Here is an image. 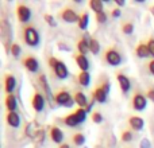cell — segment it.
<instances>
[{
  "instance_id": "8",
  "label": "cell",
  "mask_w": 154,
  "mask_h": 148,
  "mask_svg": "<svg viewBox=\"0 0 154 148\" xmlns=\"http://www.w3.org/2000/svg\"><path fill=\"white\" fill-rule=\"evenodd\" d=\"M16 16H18V20L20 23L27 26V23H30L32 18V12L26 4H18L16 5Z\"/></svg>"
},
{
  "instance_id": "9",
  "label": "cell",
  "mask_w": 154,
  "mask_h": 148,
  "mask_svg": "<svg viewBox=\"0 0 154 148\" xmlns=\"http://www.w3.org/2000/svg\"><path fill=\"white\" fill-rule=\"evenodd\" d=\"M131 105H133V109L137 112H143L147 106V97L143 94V93H135L131 98Z\"/></svg>"
},
{
  "instance_id": "18",
  "label": "cell",
  "mask_w": 154,
  "mask_h": 148,
  "mask_svg": "<svg viewBox=\"0 0 154 148\" xmlns=\"http://www.w3.org/2000/svg\"><path fill=\"white\" fill-rule=\"evenodd\" d=\"M5 120H7V124L10 125L11 128H18L22 121L18 112H8L7 116H5Z\"/></svg>"
},
{
  "instance_id": "2",
  "label": "cell",
  "mask_w": 154,
  "mask_h": 148,
  "mask_svg": "<svg viewBox=\"0 0 154 148\" xmlns=\"http://www.w3.org/2000/svg\"><path fill=\"white\" fill-rule=\"evenodd\" d=\"M49 66H50V69L53 70V73L56 74V77L58 79H66L68 77H69L68 66L65 65V62L61 61V59L50 57V58H49Z\"/></svg>"
},
{
  "instance_id": "28",
  "label": "cell",
  "mask_w": 154,
  "mask_h": 148,
  "mask_svg": "<svg viewBox=\"0 0 154 148\" xmlns=\"http://www.w3.org/2000/svg\"><path fill=\"white\" fill-rule=\"evenodd\" d=\"M122 32L126 35H131L134 32V23H131V22L122 23Z\"/></svg>"
},
{
  "instance_id": "17",
  "label": "cell",
  "mask_w": 154,
  "mask_h": 148,
  "mask_svg": "<svg viewBox=\"0 0 154 148\" xmlns=\"http://www.w3.org/2000/svg\"><path fill=\"white\" fill-rule=\"evenodd\" d=\"M73 58H75L77 66L81 69V72H88V69H89V61H88L87 55H82V54L77 53L73 55Z\"/></svg>"
},
{
  "instance_id": "15",
  "label": "cell",
  "mask_w": 154,
  "mask_h": 148,
  "mask_svg": "<svg viewBox=\"0 0 154 148\" xmlns=\"http://www.w3.org/2000/svg\"><path fill=\"white\" fill-rule=\"evenodd\" d=\"M128 125L134 132H141L145 127V120L141 116H130L128 119Z\"/></svg>"
},
{
  "instance_id": "5",
  "label": "cell",
  "mask_w": 154,
  "mask_h": 148,
  "mask_svg": "<svg viewBox=\"0 0 154 148\" xmlns=\"http://www.w3.org/2000/svg\"><path fill=\"white\" fill-rule=\"evenodd\" d=\"M54 102L57 106H65V108H72L75 104V98L68 90L61 89L54 94Z\"/></svg>"
},
{
  "instance_id": "24",
  "label": "cell",
  "mask_w": 154,
  "mask_h": 148,
  "mask_svg": "<svg viewBox=\"0 0 154 148\" xmlns=\"http://www.w3.org/2000/svg\"><path fill=\"white\" fill-rule=\"evenodd\" d=\"M77 26H79L80 30H87L88 26H89V13L88 12H84L80 15V19H79V23H77Z\"/></svg>"
},
{
  "instance_id": "27",
  "label": "cell",
  "mask_w": 154,
  "mask_h": 148,
  "mask_svg": "<svg viewBox=\"0 0 154 148\" xmlns=\"http://www.w3.org/2000/svg\"><path fill=\"white\" fill-rule=\"evenodd\" d=\"M103 7H104V3L101 1V0H91L89 1V8L95 13H99V12H101V11H104Z\"/></svg>"
},
{
  "instance_id": "22",
  "label": "cell",
  "mask_w": 154,
  "mask_h": 148,
  "mask_svg": "<svg viewBox=\"0 0 154 148\" xmlns=\"http://www.w3.org/2000/svg\"><path fill=\"white\" fill-rule=\"evenodd\" d=\"M73 98H75V102L79 105V108H84L85 109V106H87L88 102H89L88 97L82 92H76L75 94H73Z\"/></svg>"
},
{
  "instance_id": "40",
  "label": "cell",
  "mask_w": 154,
  "mask_h": 148,
  "mask_svg": "<svg viewBox=\"0 0 154 148\" xmlns=\"http://www.w3.org/2000/svg\"><path fill=\"white\" fill-rule=\"evenodd\" d=\"M115 3H116V4H118V8H119V7H123V5L126 4V1H125V0H115Z\"/></svg>"
},
{
  "instance_id": "34",
  "label": "cell",
  "mask_w": 154,
  "mask_h": 148,
  "mask_svg": "<svg viewBox=\"0 0 154 148\" xmlns=\"http://www.w3.org/2000/svg\"><path fill=\"white\" fill-rule=\"evenodd\" d=\"M147 47H149L150 54H152V57L154 58V38H150V39L147 40Z\"/></svg>"
},
{
  "instance_id": "3",
  "label": "cell",
  "mask_w": 154,
  "mask_h": 148,
  "mask_svg": "<svg viewBox=\"0 0 154 148\" xmlns=\"http://www.w3.org/2000/svg\"><path fill=\"white\" fill-rule=\"evenodd\" d=\"M23 39L27 46H30V47H37L41 43V35L34 26L27 24L23 28Z\"/></svg>"
},
{
  "instance_id": "33",
  "label": "cell",
  "mask_w": 154,
  "mask_h": 148,
  "mask_svg": "<svg viewBox=\"0 0 154 148\" xmlns=\"http://www.w3.org/2000/svg\"><path fill=\"white\" fill-rule=\"evenodd\" d=\"M43 19H45L46 23H48L50 27H56V26H57L56 19H54V16L50 15V13H45V15H43Z\"/></svg>"
},
{
  "instance_id": "21",
  "label": "cell",
  "mask_w": 154,
  "mask_h": 148,
  "mask_svg": "<svg viewBox=\"0 0 154 148\" xmlns=\"http://www.w3.org/2000/svg\"><path fill=\"white\" fill-rule=\"evenodd\" d=\"M5 108H7L8 112H16L18 100H16L15 94H7V97H5Z\"/></svg>"
},
{
  "instance_id": "7",
  "label": "cell",
  "mask_w": 154,
  "mask_h": 148,
  "mask_svg": "<svg viewBox=\"0 0 154 148\" xmlns=\"http://www.w3.org/2000/svg\"><path fill=\"white\" fill-rule=\"evenodd\" d=\"M38 84H39L41 89L43 90V96L46 97V100L49 101V105L53 108L54 106V96L51 94V89H50V85H49V81L48 78H46L45 74H39L38 75Z\"/></svg>"
},
{
  "instance_id": "12",
  "label": "cell",
  "mask_w": 154,
  "mask_h": 148,
  "mask_svg": "<svg viewBox=\"0 0 154 148\" xmlns=\"http://www.w3.org/2000/svg\"><path fill=\"white\" fill-rule=\"evenodd\" d=\"M22 64H23V66L26 67L27 72H30L32 74L39 72V62H38V59L35 58V57H32V55L24 57V58L22 59Z\"/></svg>"
},
{
  "instance_id": "1",
  "label": "cell",
  "mask_w": 154,
  "mask_h": 148,
  "mask_svg": "<svg viewBox=\"0 0 154 148\" xmlns=\"http://www.w3.org/2000/svg\"><path fill=\"white\" fill-rule=\"evenodd\" d=\"M87 114L88 113L84 108H79V109H76L75 112L69 113L68 116H65L64 119H62V123H64L66 127H70V128L79 127L80 124H82V123L87 120Z\"/></svg>"
},
{
  "instance_id": "38",
  "label": "cell",
  "mask_w": 154,
  "mask_h": 148,
  "mask_svg": "<svg viewBox=\"0 0 154 148\" xmlns=\"http://www.w3.org/2000/svg\"><path fill=\"white\" fill-rule=\"evenodd\" d=\"M147 69H149V73L152 74V75H154V59H152V61L147 64Z\"/></svg>"
},
{
  "instance_id": "26",
  "label": "cell",
  "mask_w": 154,
  "mask_h": 148,
  "mask_svg": "<svg viewBox=\"0 0 154 148\" xmlns=\"http://www.w3.org/2000/svg\"><path fill=\"white\" fill-rule=\"evenodd\" d=\"M89 53H92L93 55H97L100 53V42L96 38H91L89 39Z\"/></svg>"
},
{
  "instance_id": "35",
  "label": "cell",
  "mask_w": 154,
  "mask_h": 148,
  "mask_svg": "<svg viewBox=\"0 0 154 148\" xmlns=\"http://www.w3.org/2000/svg\"><path fill=\"white\" fill-rule=\"evenodd\" d=\"M120 15H122V11H120V8H114V10H112V12H111L112 18L118 19V18H120Z\"/></svg>"
},
{
  "instance_id": "32",
  "label": "cell",
  "mask_w": 154,
  "mask_h": 148,
  "mask_svg": "<svg viewBox=\"0 0 154 148\" xmlns=\"http://www.w3.org/2000/svg\"><path fill=\"white\" fill-rule=\"evenodd\" d=\"M107 19H108V16H107V13L104 12V11L96 13V22H97L99 24H104L107 22Z\"/></svg>"
},
{
  "instance_id": "11",
  "label": "cell",
  "mask_w": 154,
  "mask_h": 148,
  "mask_svg": "<svg viewBox=\"0 0 154 148\" xmlns=\"http://www.w3.org/2000/svg\"><path fill=\"white\" fill-rule=\"evenodd\" d=\"M60 18L65 22V23H79L80 15L72 8H64V10L60 12Z\"/></svg>"
},
{
  "instance_id": "36",
  "label": "cell",
  "mask_w": 154,
  "mask_h": 148,
  "mask_svg": "<svg viewBox=\"0 0 154 148\" xmlns=\"http://www.w3.org/2000/svg\"><path fill=\"white\" fill-rule=\"evenodd\" d=\"M146 97L149 98L152 102H154V87H150L149 90L146 92Z\"/></svg>"
},
{
  "instance_id": "19",
  "label": "cell",
  "mask_w": 154,
  "mask_h": 148,
  "mask_svg": "<svg viewBox=\"0 0 154 148\" xmlns=\"http://www.w3.org/2000/svg\"><path fill=\"white\" fill-rule=\"evenodd\" d=\"M135 54L138 58H150L152 54L149 51V47H147V43H138V46L135 47Z\"/></svg>"
},
{
  "instance_id": "13",
  "label": "cell",
  "mask_w": 154,
  "mask_h": 148,
  "mask_svg": "<svg viewBox=\"0 0 154 148\" xmlns=\"http://www.w3.org/2000/svg\"><path fill=\"white\" fill-rule=\"evenodd\" d=\"M49 138H50V140L53 141L54 144H60V146H61L62 141H64V132H62V129L60 127L54 125V127L50 128Z\"/></svg>"
},
{
  "instance_id": "20",
  "label": "cell",
  "mask_w": 154,
  "mask_h": 148,
  "mask_svg": "<svg viewBox=\"0 0 154 148\" xmlns=\"http://www.w3.org/2000/svg\"><path fill=\"white\" fill-rule=\"evenodd\" d=\"M89 39L91 38H87V35H84V37L77 42V50H79V53L82 54V55H87V53H89Z\"/></svg>"
},
{
  "instance_id": "10",
  "label": "cell",
  "mask_w": 154,
  "mask_h": 148,
  "mask_svg": "<svg viewBox=\"0 0 154 148\" xmlns=\"http://www.w3.org/2000/svg\"><path fill=\"white\" fill-rule=\"evenodd\" d=\"M45 105H46V97L42 94V93L38 92V90H35L34 96H32V98H31L32 109H34L37 113H41V112L45 109Z\"/></svg>"
},
{
  "instance_id": "6",
  "label": "cell",
  "mask_w": 154,
  "mask_h": 148,
  "mask_svg": "<svg viewBox=\"0 0 154 148\" xmlns=\"http://www.w3.org/2000/svg\"><path fill=\"white\" fill-rule=\"evenodd\" d=\"M104 61H106V64L109 65V66L116 67L122 64V54L115 47H109L104 51Z\"/></svg>"
},
{
  "instance_id": "37",
  "label": "cell",
  "mask_w": 154,
  "mask_h": 148,
  "mask_svg": "<svg viewBox=\"0 0 154 148\" xmlns=\"http://www.w3.org/2000/svg\"><path fill=\"white\" fill-rule=\"evenodd\" d=\"M95 102H96L95 100H91L89 102H88V105L85 106V111H87V113H89V112L92 111V108H93V105H95Z\"/></svg>"
},
{
  "instance_id": "39",
  "label": "cell",
  "mask_w": 154,
  "mask_h": 148,
  "mask_svg": "<svg viewBox=\"0 0 154 148\" xmlns=\"http://www.w3.org/2000/svg\"><path fill=\"white\" fill-rule=\"evenodd\" d=\"M139 147L141 148H150V143L147 139H143V140L141 141V144H139Z\"/></svg>"
},
{
  "instance_id": "31",
  "label": "cell",
  "mask_w": 154,
  "mask_h": 148,
  "mask_svg": "<svg viewBox=\"0 0 154 148\" xmlns=\"http://www.w3.org/2000/svg\"><path fill=\"white\" fill-rule=\"evenodd\" d=\"M91 120H92L95 124H101L103 123V120H104V117H103V114L100 113V112H92V114H91Z\"/></svg>"
},
{
  "instance_id": "30",
  "label": "cell",
  "mask_w": 154,
  "mask_h": 148,
  "mask_svg": "<svg viewBox=\"0 0 154 148\" xmlns=\"http://www.w3.org/2000/svg\"><path fill=\"white\" fill-rule=\"evenodd\" d=\"M120 139H122V141H125V143H128V141H131L134 139V133L133 131L127 129V131H123L122 135H120Z\"/></svg>"
},
{
  "instance_id": "41",
  "label": "cell",
  "mask_w": 154,
  "mask_h": 148,
  "mask_svg": "<svg viewBox=\"0 0 154 148\" xmlns=\"http://www.w3.org/2000/svg\"><path fill=\"white\" fill-rule=\"evenodd\" d=\"M60 148H70V146L68 143H62L61 146H60Z\"/></svg>"
},
{
  "instance_id": "23",
  "label": "cell",
  "mask_w": 154,
  "mask_h": 148,
  "mask_svg": "<svg viewBox=\"0 0 154 148\" xmlns=\"http://www.w3.org/2000/svg\"><path fill=\"white\" fill-rule=\"evenodd\" d=\"M77 82L80 86L82 87H88L91 85V74L89 72H81L77 75Z\"/></svg>"
},
{
  "instance_id": "29",
  "label": "cell",
  "mask_w": 154,
  "mask_h": 148,
  "mask_svg": "<svg viewBox=\"0 0 154 148\" xmlns=\"http://www.w3.org/2000/svg\"><path fill=\"white\" fill-rule=\"evenodd\" d=\"M10 51H11V55H12L14 58H19L20 54H22V47L18 45V43H12V45H11Z\"/></svg>"
},
{
  "instance_id": "4",
  "label": "cell",
  "mask_w": 154,
  "mask_h": 148,
  "mask_svg": "<svg viewBox=\"0 0 154 148\" xmlns=\"http://www.w3.org/2000/svg\"><path fill=\"white\" fill-rule=\"evenodd\" d=\"M109 87H111V84L108 81H104L100 85H97L95 87V90L92 92V100H95L99 104H106L107 100H108Z\"/></svg>"
},
{
  "instance_id": "14",
  "label": "cell",
  "mask_w": 154,
  "mask_h": 148,
  "mask_svg": "<svg viewBox=\"0 0 154 148\" xmlns=\"http://www.w3.org/2000/svg\"><path fill=\"white\" fill-rule=\"evenodd\" d=\"M116 81H118V84H119L120 90H122L125 94L130 92V89H131V81H130V78H128L126 74L118 73L116 74Z\"/></svg>"
},
{
  "instance_id": "25",
  "label": "cell",
  "mask_w": 154,
  "mask_h": 148,
  "mask_svg": "<svg viewBox=\"0 0 154 148\" xmlns=\"http://www.w3.org/2000/svg\"><path fill=\"white\" fill-rule=\"evenodd\" d=\"M72 141L73 144H75L76 147H81L85 144V141H87V138H85V135L82 132H77L75 135L72 136Z\"/></svg>"
},
{
  "instance_id": "16",
  "label": "cell",
  "mask_w": 154,
  "mask_h": 148,
  "mask_svg": "<svg viewBox=\"0 0 154 148\" xmlns=\"http://www.w3.org/2000/svg\"><path fill=\"white\" fill-rule=\"evenodd\" d=\"M4 89L7 94H14V90L16 89V78L12 74H7L4 77Z\"/></svg>"
}]
</instances>
